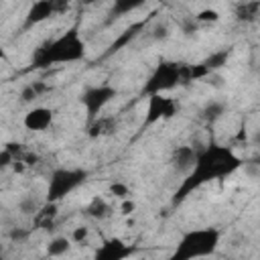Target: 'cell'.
Returning a JSON list of instances; mask_svg holds the SVG:
<instances>
[{
    "label": "cell",
    "instance_id": "19",
    "mask_svg": "<svg viewBox=\"0 0 260 260\" xmlns=\"http://www.w3.org/2000/svg\"><path fill=\"white\" fill-rule=\"evenodd\" d=\"M43 207V203L37 201V197L32 195H24L20 201H18V211L24 213V215H37V211Z\"/></svg>",
    "mask_w": 260,
    "mask_h": 260
},
{
    "label": "cell",
    "instance_id": "15",
    "mask_svg": "<svg viewBox=\"0 0 260 260\" xmlns=\"http://www.w3.org/2000/svg\"><path fill=\"white\" fill-rule=\"evenodd\" d=\"M73 246V240L67 238V236H55L49 240L47 244V254L53 256V258H59V256H65Z\"/></svg>",
    "mask_w": 260,
    "mask_h": 260
},
{
    "label": "cell",
    "instance_id": "28",
    "mask_svg": "<svg viewBox=\"0 0 260 260\" xmlns=\"http://www.w3.org/2000/svg\"><path fill=\"white\" fill-rule=\"evenodd\" d=\"M252 140H254V142H256V144H260V130H258V132H256V134H254V138H252Z\"/></svg>",
    "mask_w": 260,
    "mask_h": 260
},
{
    "label": "cell",
    "instance_id": "6",
    "mask_svg": "<svg viewBox=\"0 0 260 260\" xmlns=\"http://www.w3.org/2000/svg\"><path fill=\"white\" fill-rule=\"evenodd\" d=\"M69 6H71V0H37L26 14V24H39L51 16L65 14Z\"/></svg>",
    "mask_w": 260,
    "mask_h": 260
},
{
    "label": "cell",
    "instance_id": "3",
    "mask_svg": "<svg viewBox=\"0 0 260 260\" xmlns=\"http://www.w3.org/2000/svg\"><path fill=\"white\" fill-rule=\"evenodd\" d=\"M219 244V232L215 228H205V230H193L185 234L177 246L175 258H205L215 252Z\"/></svg>",
    "mask_w": 260,
    "mask_h": 260
},
{
    "label": "cell",
    "instance_id": "10",
    "mask_svg": "<svg viewBox=\"0 0 260 260\" xmlns=\"http://www.w3.org/2000/svg\"><path fill=\"white\" fill-rule=\"evenodd\" d=\"M22 124H24L26 130H32V132L49 130L51 124H53V110L47 108V106H35L24 114Z\"/></svg>",
    "mask_w": 260,
    "mask_h": 260
},
{
    "label": "cell",
    "instance_id": "7",
    "mask_svg": "<svg viewBox=\"0 0 260 260\" xmlns=\"http://www.w3.org/2000/svg\"><path fill=\"white\" fill-rule=\"evenodd\" d=\"M179 106L173 98L162 95V93H152L148 95V104H146V122L154 124L158 120H169L177 114Z\"/></svg>",
    "mask_w": 260,
    "mask_h": 260
},
{
    "label": "cell",
    "instance_id": "13",
    "mask_svg": "<svg viewBox=\"0 0 260 260\" xmlns=\"http://www.w3.org/2000/svg\"><path fill=\"white\" fill-rule=\"evenodd\" d=\"M116 126H118V122L112 116H98V118L91 120L89 136L91 138H95V136H108V134L116 132Z\"/></svg>",
    "mask_w": 260,
    "mask_h": 260
},
{
    "label": "cell",
    "instance_id": "9",
    "mask_svg": "<svg viewBox=\"0 0 260 260\" xmlns=\"http://www.w3.org/2000/svg\"><path fill=\"white\" fill-rule=\"evenodd\" d=\"M116 95V89L110 87V85H95L91 89H87L81 98L83 106H85V112L89 114V118H98V114L104 110V106Z\"/></svg>",
    "mask_w": 260,
    "mask_h": 260
},
{
    "label": "cell",
    "instance_id": "26",
    "mask_svg": "<svg viewBox=\"0 0 260 260\" xmlns=\"http://www.w3.org/2000/svg\"><path fill=\"white\" fill-rule=\"evenodd\" d=\"M8 238H10L12 242H20V240L28 238V230H22V228H12V230L8 232Z\"/></svg>",
    "mask_w": 260,
    "mask_h": 260
},
{
    "label": "cell",
    "instance_id": "14",
    "mask_svg": "<svg viewBox=\"0 0 260 260\" xmlns=\"http://www.w3.org/2000/svg\"><path fill=\"white\" fill-rule=\"evenodd\" d=\"M49 91H51L49 83H45V81H32V83H26V85L22 87L20 100H22V102H37L39 98L47 95Z\"/></svg>",
    "mask_w": 260,
    "mask_h": 260
},
{
    "label": "cell",
    "instance_id": "4",
    "mask_svg": "<svg viewBox=\"0 0 260 260\" xmlns=\"http://www.w3.org/2000/svg\"><path fill=\"white\" fill-rule=\"evenodd\" d=\"M191 79V67L189 65H181V63H160L154 73L150 75V79L144 85V91H148V95L152 93H162L179 83H189Z\"/></svg>",
    "mask_w": 260,
    "mask_h": 260
},
{
    "label": "cell",
    "instance_id": "20",
    "mask_svg": "<svg viewBox=\"0 0 260 260\" xmlns=\"http://www.w3.org/2000/svg\"><path fill=\"white\" fill-rule=\"evenodd\" d=\"M228 57H230V51H217V53H213V55H209L205 61H203V65L213 73V71H217L219 67H223L225 65V61H228Z\"/></svg>",
    "mask_w": 260,
    "mask_h": 260
},
{
    "label": "cell",
    "instance_id": "12",
    "mask_svg": "<svg viewBox=\"0 0 260 260\" xmlns=\"http://www.w3.org/2000/svg\"><path fill=\"white\" fill-rule=\"evenodd\" d=\"M110 213H112V205L108 203V199H106V197L95 195V197H91V201L85 205V215H87V217H91V219L102 221V219L110 217Z\"/></svg>",
    "mask_w": 260,
    "mask_h": 260
},
{
    "label": "cell",
    "instance_id": "27",
    "mask_svg": "<svg viewBox=\"0 0 260 260\" xmlns=\"http://www.w3.org/2000/svg\"><path fill=\"white\" fill-rule=\"evenodd\" d=\"M81 6H91V4H95V2H100V0H77Z\"/></svg>",
    "mask_w": 260,
    "mask_h": 260
},
{
    "label": "cell",
    "instance_id": "18",
    "mask_svg": "<svg viewBox=\"0 0 260 260\" xmlns=\"http://www.w3.org/2000/svg\"><path fill=\"white\" fill-rule=\"evenodd\" d=\"M146 0H114L112 2V16H124L128 12H134Z\"/></svg>",
    "mask_w": 260,
    "mask_h": 260
},
{
    "label": "cell",
    "instance_id": "16",
    "mask_svg": "<svg viewBox=\"0 0 260 260\" xmlns=\"http://www.w3.org/2000/svg\"><path fill=\"white\" fill-rule=\"evenodd\" d=\"M258 12H260V0H246V2L238 4L236 18L242 22H252V20H256Z\"/></svg>",
    "mask_w": 260,
    "mask_h": 260
},
{
    "label": "cell",
    "instance_id": "2",
    "mask_svg": "<svg viewBox=\"0 0 260 260\" xmlns=\"http://www.w3.org/2000/svg\"><path fill=\"white\" fill-rule=\"evenodd\" d=\"M85 53L83 41L75 30L65 32L59 39L47 41L37 53H35V63L37 65H49V63H69L81 59Z\"/></svg>",
    "mask_w": 260,
    "mask_h": 260
},
{
    "label": "cell",
    "instance_id": "17",
    "mask_svg": "<svg viewBox=\"0 0 260 260\" xmlns=\"http://www.w3.org/2000/svg\"><path fill=\"white\" fill-rule=\"evenodd\" d=\"M225 114V104L223 102H219V100H209L205 106H203V110H201V118L205 120V122H217L221 116Z\"/></svg>",
    "mask_w": 260,
    "mask_h": 260
},
{
    "label": "cell",
    "instance_id": "23",
    "mask_svg": "<svg viewBox=\"0 0 260 260\" xmlns=\"http://www.w3.org/2000/svg\"><path fill=\"white\" fill-rule=\"evenodd\" d=\"M69 238L73 240V244H87L89 228H87V225H77V228H73V232H71Z\"/></svg>",
    "mask_w": 260,
    "mask_h": 260
},
{
    "label": "cell",
    "instance_id": "21",
    "mask_svg": "<svg viewBox=\"0 0 260 260\" xmlns=\"http://www.w3.org/2000/svg\"><path fill=\"white\" fill-rule=\"evenodd\" d=\"M110 195L114 197V199H126V197H130L132 193H130V187L124 183V181H114L112 185H110Z\"/></svg>",
    "mask_w": 260,
    "mask_h": 260
},
{
    "label": "cell",
    "instance_id": "8",
    "mask_svg": "<svg viewBox=\"0 0 260 260\" xmlns=\"http://www.w3.org/2000/svg\"><path fill=\"white\" fill-rule=\"evenodd\" d=\"M197 158H199V150L193 146V144H183V146H175L173 152H171V167L177 175L181 177H187L195 165H197Z\"/></svg>",
    "mask_w": 260,
    "mask_h": 260
},
{
    "label": "cell",
    "instance_id": "22",
    "mask_svg": "<svg viewBox=\"0 0 260 260\" xmlns=\"http://www.w3.org/2000/svg\"><path fill=\"white\" fill-rule=\"evenodd\" d=\"M197 24H215L219 20V12L215 8H205L195 16Z\"/></svg>",
    "mask_w": 260,
    "mask_h": 260
},
{
    "label": "cell",
    "instance_id": "1",
    "mask_svg": "<svg viewBox=\"0 0 260 260\" xmlns=\"http://www.w3.org/2000/svg\"><path fill=\"white\" fill-rule=\"evenodd\" d=\"M240 158L228 150V148H219V146H207L199 152V158H197V165L195 169L185 177V183L181 187V197H185L191 189L207 183V181H213L217 177H223L228 173H232L234 169L240 167Z\"/></svg>",
    "mask_w": 260,
    "mask_h": 260
},
{
    "label": "cell",
    "instance_id": "5",
    "mask_svg": "<svg viewBox=\"0 0 260 260\" xmlns=\"http://www.w3.org/2000/svg\"><path fill=\"white\" fill-rule=\"evenodd\" d=\"M85 181V171L81 169H59L51 175L49 179V191L47 199L49 201H59L73 189H77Z\"/></svg>",
    "mask_w": 260,
    "mask_h": 260
},
{
    "label": "cell",
    "instance_id": "24",
    "mask_svg": "<svg viewBox=\"0 0 260 260\" xmlns=\"http://www.w3.org/2000/svg\"><path fill=\"white\" fill-rule=\"evenodd\" d=\"M120 211H122L124 215H132V213L136 211V201H134L132 197L122 199V201H120Z\"/></svg>",
    "mask_w": 260,
    "mask_h": 260
},
{
    "label": "cell",
    "instance_id": "25",
    "mask_svg": "<svg viewBox=\"0 0 260 260\" xmlns=\"http://www.w3.org/2000/svg\"><path fill=\"white\" fill-rule=\"evenodd\" d=\"M150 32H152V39L162 41V39H167V37H169V26H167V24H162V22H158Z\"/></svg>",
    "mask_w": 260,
    "mask_h": 260
},
{
    "label": "cell",
    "instance_id": "11",
    "mask_svg": "<svg viewBox=\"0 0 260 260\" xmlns=\"http://www.w3.org/2000/svg\"><path fill=\"white\" fill-rule=\"evenodd\" d=\"M128 254H130V248L118 238H112V240L104 242L95 252V256L102 258V260H122Z\"/></svg>",
    "mask_w": 260,
    "mask_h": 260
}]
</instances>
